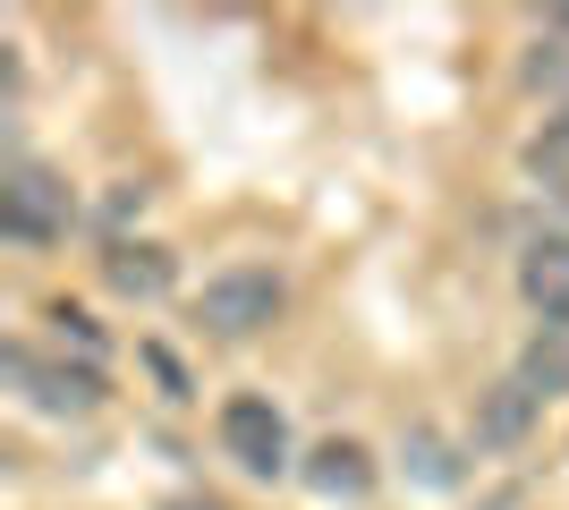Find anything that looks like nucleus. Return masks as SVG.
<instances>
[{
  "label": "nucleus",
  "instance_id": "14",
  "mask_svg": "<svg viewBox=\"0 0 569 510\" xmlns=\"http://www.w3.org/2000/svg\"><path fill=\"white\" fill-rule=\"evenodd\" d=\"M144 213V179H111V221Z\"/></svg>",
  "mask_w": 569,
  "mask_h": 510
},
{
  "label": "nucleus",
  "instance_id": "4",
  "mask_svg": "<svg viewBox=\"0 0 569 510\" xmlns=\"http://www.w3.org/2000/svg\"><path fill=\"white\" fill-rule=\"evenodd\" d=\"M221 460H238L247 477H289L298 468V442H289V417L263 400V391H230L221 400Z\"/></svg>",
  "mask_w": 569,
  "mask_h": 510
},
{
  "label": "nucleus",
  "instance_id": "10",
  "mask_svg": "<svg viewBox=\"0 0 569 510\" xmlns=\"http://www.w3.org/2000/svg\"><path fill=\"white\" fill-rule=\"evenodd\" d=\"M527 179H536V188H552V196H569V111L561 120H545L536 128V137H527Z\"/></svg>",
  "mask_w": 569,
  "mask_h": 510
},
{
  "label": "nucleus",
  "instance_id": "9",
  "mask_svg": "<svg viewBox=\"0 0 569 510\" xmlns=\"http://www.w3.org/2000/svg\"><path fill=\"white\" fill-rule=\"evenodd\" d=\"M519 383L536 391V400L569 391V323H545V332L527 340V358H519Z\"/></svg>",
  "mask_w": 569,
  "mask_h": 510
},
{
  "label": "nucleus",
  "instance_id": "7",
  "mask_svg": "<svg viewBox=\"0 0 569 510\" xmlns=\"http://www.w3.org/2000/svg\"><path fill=\"white\" fill-rule=\"evenodd\" d=\"M519 298H527L545 323H569V230L527 239V256H519Z\"/></svg>",
  "mask_w": 569,
  "mask_h": 510
},
{
  "label": "nucleus",
  "instance_id": "8",
  "mask_svg": "<svg viewBox=\"0 0 569 510\" xmlns=\"http://www.w3.org/2000/svg\"><path fill=\"white\" fill-rule=\"evenodd\" d=\"M527 426H536V391H527L519 374L485 383V400H476V451H519Z\"/></svg>",
  "mask_w": 569,
  "mask_h": 510
},
{
  "label": "nucleus",
  "instance_id": "5",
  "mask_svg": "<svg viewBox=\"0 0 569 510\" xmlns=\"http://www.w3.org/2000/svg\"><path fill=\"white\" fill-rule=\"evenodd\" d=\"M170 281H179V256H170L162 239H111L102 247V290L111 298H170Z\"/></svg>",
  "mask_w": 569,
  "mask_h": 510
},
{
  "label": "nucleus",
  "instance_id": "12",
  "mask_svg": "<svg viewBox=\"0 0 569 510\" xmlns=\"http://www.w3.org/2000/svg\"><path fill=\"white\" fill-rule=\"evenodd\" d=\"M400 451H408V468H417V486H433V493L468 477V468H459V451H451L442 434H433V426H408V442H400Z\"/></svg>",
  "mask_w": 569,
  "mask_h": 510
},
{
  "label": "nucleus",
  "instance_id": "11",
  "mask_svg": "<svg viewBox=\"0 0 569 510\" xmlns=\"http://www.w3.org/2000/svg\"><path fill=\"white\" fill-rule=\"evenodd\" d=\"M527 86L569 102V18H545V34H536V51H527Z\"/></svg>",
  "mask_w": 569,
  "mask_h": 510
},
{
  "label": "nucleus",
  "instance_id": "2",
  "mask_svg": "<svg viewBox=\"0 0 569 510\" xmlns=\"http://www.w3.org/2000/svg\"><path fill=\"white\" fill-rule=\"evenodd\" d=\"M281 307H289V281L272 264H221L204 290H196V323L213 340H256V332H272L281 323Z\"/></svg>",
  "mask_w": 569,
  "mask_h": 510
},
{
  "label": "nucleus",
  "instance_id": "3",
  "mask_svg": "<svg viewBox=\"0 0 569 510\" xmlns=\"http://www.w3.org/2000/svg\"><path fill=\"white\" fill-rule=\"evenodd\" d=\"M9 383L26 391V409H43V417H94L102 409V366L94 358H51V349H9Z\"/></svg>",
  "mask_w": 569,
  "mask_h": 510
},
{
  "label": "nucleus",
  "instance_id": "1",
  "mask_svg": "<svg viewBox=\"0 0 569 510\" xmlns=\"http://www.w3.org/2000/svg\"><path fill=\"white\" fill-rule=\"evenodd\" d=\"M77 221V196H69V170L34 162V153H18V162L0 170V230L18 247H60Z\"/></svg>",
  "mask_w": 569,
  "mask_h": 510
},
{
  "label": "nucleus",
  "instance_id": "15",
  "mask_svg": "<svg viewBox=\"0 0 569 510\" xmlns=\"http://www.w3.org/2000/svg\"><path fill=\"white\" fill-rule=\"evenodd\" d=\"M162 510H221L213 493H179V502H162Z\"/></svg>",
  "mask_w": 569,
  "mask_h": 510
},
{
  "label": "nucleus",
  "instance_id": "6",
  "mask_svg": "<svg viewBox=\"0 0 569 510\" xmlns=\"http://www.w3.org/2000/svg\"><path fill=\"white\" fill-rule=\"evenodd\" d=\"M298 477H307V493H323V502H366V493H375V451L349 442V434H332V442H315L307 460H298Z\"/></svg>",
  "mask_w": 569,
  "mask_h": 510
},
{
  "label": "nucleus",
  "instance_id": "13",
  "mask_svg": "<svg viewBox=\"0 0 569 510\" xmlns=\"http://www.w3.org/2000/svg\"><path fill=\"white\" fill-rule=\"evenodd\" d=\"M51 323H60V340H77V349H86V358H94V349H102L94 316H77V307H60V316H51Z\"/></svg>",
  "mask_w": 569,
  "mask_h": 510
}]
</instances>
